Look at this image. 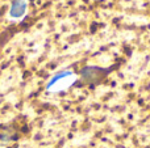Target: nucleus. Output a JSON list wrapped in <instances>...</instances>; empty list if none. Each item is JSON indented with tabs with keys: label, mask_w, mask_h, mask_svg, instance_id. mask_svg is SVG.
Here are the masks:
<instances>
[{
	"label": "nucleus",
	"mask_w": 150,
	"mask_h": 148,
	"mask_svg": "<svg viewBox=\"0 0 150 148\" xmlns=\"http://www.w3.org/2000/svg\"><path fill=\"white\" fill-rule=\"evenodd\" d=\"M109 72V70L107 68H100V67H93V66H88L84 67L80 72L82 80L87 84H95L99 83L100 80H103V77Z\"/></svg>",
	"instance_id": "nucleus-1"
},
{
	"label": "nucleus",
	"mask_w": 150,
	"mask_h": 148,
	"mask_svg": "<svg viewBox=\"0 0 150 148\" xmlns=\"http://www.w3.org/2000/svg\"><path fill=\"white\" fill-rule=\"evenodd\" d=\"M26 0H12L9 9V17L11 18H21L26 12Z\"/></svg>",
	"instance_id": "nucleus-2"
},
{
	"label": "nucleus",
	"mask_w": 150,
	"mask_h": 148,
	"mask_svg": "<svg viewBox=\"0 0 150 148\" xmlns=\"http://www.w3.org/2000/svg\"><path fill=\"white\" fill-rule=\"evenodd\" d=\"M30 1H33V0H30Z\"/></svg>",
	"instance_id": "nucleus-3"
}]
</instances>
